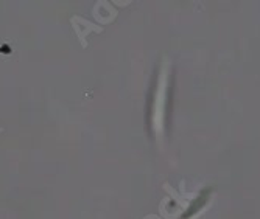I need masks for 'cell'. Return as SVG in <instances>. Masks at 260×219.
I'll return each instance as SVG.
<instances>
[{
	"label": "cell",
	"instance_id": "obj_1",
	"mask_svg": "<svg viewBox=\"0 0 260 219\" xmlns=\"http://www.w3.org/2000/svg\"><path fill=\"white\" fill-rule=\"evenodd\" d=\"M167 73H169V65L165 64L164 70L160 71L156 103L153 106V129L157 138H160L164 132V101H165V87H167Z\"/></svg>",
	"mask_w": 260,
	"mask_h": 219
},
{
	"label": "cell",
	"instance_id": "obj_2",
	"mask_svg": "<svg viewBox=\"0 0 260 219\" xmlns=\"http://www.w3.org/2000/svg\"><path fill=\"white\" fill-rule=\"evenodd\" d=\"M164 190L167 191L170 196L175 199V202L179 205V210H181V213H184L188 207H190V202L198 196V193H182V194H179L170 184H167L165 182L164 184Z\"/></svg>",
	"mask_w": 260,
	"mask_h": 219
}]
</instances>
